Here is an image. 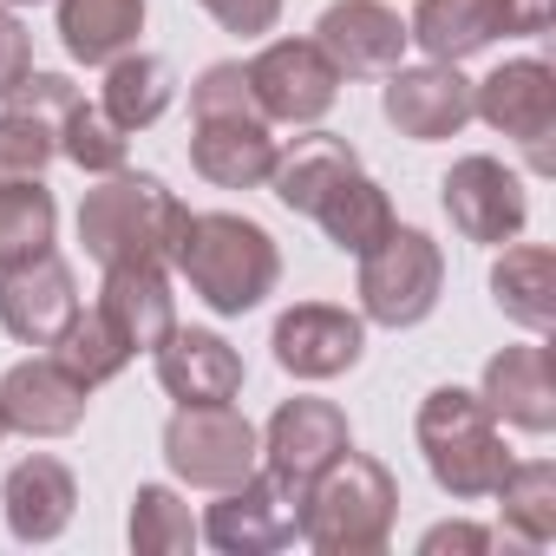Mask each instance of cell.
Returning a JSON list of instances; mask_svg holds the SVG:
<instances>
[{
    "label": "cell",
    "mask_w": 556,
    "mask_h": 556,
    "mask_svg": "<svg viewBox=\"0 0 556 556\" xmlns=\"http://www.w3.org/2000/svg\"><path fill=\"white\" fill-rule=\"evenodd\" d=\"M170 262L190 282V295L223 321L262 308L275 295V282H282V249H275V236L255 216H236V210H190Z\"/></svg>",
    "instance_id": "obj_1"
},
{
    "label": "cell",
    "mask_w": 556,
    "mask_h": 556,
    "mask_svg": "<svg viewBox=\"0 0 556 556\" xmlns=\"http://www.w3.org/2000/svg\"><path fill=\"white\" fill-rule=\"evenodd\" d=\"M190 210L184 197L157 177V170H112L79 197V242L99 268H131V262H157L170 268L177 236H184Z\"/></svg>",
    "instance_id": "obj_2"
},
{
    "label": "cell",
    "mask_w": 556,
    "mask_h": 556,
    "mask_svg": "<svg viewBox=\"0 0 556 556\" xmlns=\"http://www.w3.org/2000/svg\"><path fill=\"white\" fill-rule=\"evenodd\" d=\"M393 517H400V478L354 445L302 491V543L315 556H380L393 543Z\"/></svg>",
    "instance_id": "obj_3"
},
{
    "label": "cell",
    "mask_w": 556,
    "mask_h": 556,
    "mask_svg": "<svg viewBox=\"0 0 556 556\" xmlns=\"http://www.w3.org/2000/svg\"><path fill=\"white\" fill-rule=\"evenodd\" d=\"M419 452H426V471L445 497L458 504H478L497 491V478L510 471V445L491 419V406L471 393V387H432L419 400Z\"/></svg>",
    "instance_id": "obj_4"
},
{
    "label": "cell",
    "mask_w": 556,
    "mask_h": 556,
    "mask_svg": "<svg viewBox=\"0 0 556 556\" xmlns=\"http://www.w3.org/2000/svg\"><path fill=\"white\" fill-rule=\"evenodd\" d=\"M361 262V321L367 328H419L432 308H439V295H445V249L426 236V229H413V223H393V236L387 242H374L367 255H354Z\"/></svg>",
    "instance_id": "obj_5"
},
{
    "label": "cell",
    "mask_w": 556,
    "mask_h": 556,
    "mask_svg": "<svg viewBox=\"0 0 556 556\" xmlns=\"http://www.w3.org/2000/svg\"><path fill=\"white\" fill-rule=\"evenodd\" d=\"M164 465H170L177 484L216 497V491L242 484L262 465V432L229 400H216V406H177L164 419Z\"/></svg>",
    "instance_id": "obj_6"
},
{
    "label": "cell",
    "mask_w": 556,
    "mask_h": 556,
    "mask_svg": "<svg viewBox=\"0 0 556 556\" xmlns=\"http://www.w3.org/2000/svg\"><path fill=\"white\" fill-rule=\"evenodd\" d=\"M197 530H203V543L223 549V556H268V549H289V543H302V491L255 465L242 484L216 491V504L197 517Z\"/></svg>",
    "instance_id": "obj_7"
},
{
    "label": "cell",
    "mask_w": 556,
    "mask_h": 556,
    "mask_svg": "<svg viewBox=\"0 0 556 556\" xmlns=\"http://www.w3.org/2000/svg\"><path fill=\"white\" fill-rule=\"evenodd\" d=\"M341 73L334 60L321 53V40H268L255 60H249V92L262 105L268 125H321L341 99Z\"/></svg>",
    "instance_id": "obj_8"
},
{
    "label": "cell",
    "mask_w": 556,
    "mask_h": 556,
    "mask_svg": "<svg viewBox=\"0 0 556 556\" xmlns=\"http://www.w3.org/2000/svg\"><path fill=\"white\" fill-rule=\"evenodd\" d=\"M471 118H484L497 138L523 144L536 170H549V138H556V66L543 60H504L471 86Z\"/></svg>",
    "instance_id": "obj_9"
},
{
    "label": "cell",
    "mask_w": 556,
    "mask_h": 556,
    "mask_svg": "<svg viewBox=\"0 0 556 556\" xmlns=\"http://www.w3.org/2000/svg\"><path fill=\"white\" fill-rule=\"evenodd\" d=\"M439 197H445L452 229H458L465 242H484V249L517 242L523 223H530V190H523V177H517L504 157H491V151L458 157V164L445 170Z\"/></svg>",
    "instance_id": "obj_10"
},
{
    "label": "cell",
    "mask_w": 556,
    "mask_h": 556,
    "mask_svg": "<svg viewBox=\"0 0 556 556\" xmlns=\"http://www.w3.org/2000/svg\"><path fill=\"white\" fill-rule=\"evenodd\" d=\"M268 348H275V367L295 380H341L367 354V321L354 308H334V302H295L275 315Z\"/></svg>",
    "instance_id": "obj_11"
},
{
    "label": "cell",
    "mask_w": 556,
    "mask_h": 556,
    "mask_svg": "<svg viewBox=\"0 0 556 556\" xmlns=\"http://www.w3.org/2000/svg\"><path fill=\"white\" fill-rule=\"evenodd\" d=\"M348 445H354L348 413L334 400L302 393V400H282L268 413V426H262V471H275L282 484L308 491V478H321Z\"/></svg>",
    "instance_id": "obj_12"
},
{
    "label": "cell",
    "mask_w": 556,
    "mask_h": 556,
    "mask_svg": "<svg viewBox=\"0 0 556 556\" xmlns=\"http://www.w3.org/2000/svg\"><path fill=\"white\" fill-rule=\"evenodd\" d=\"M73 315H79V282H73V262L60 249L0 268V328L21 348H53Z\"/></svg>",
    "instance_id": "obj_13"
},
{
    "label": "cell",
    "mask_w": 556,
    "mask_h": 556,
    "mask_svg": "<svg viewBox=\"0 0 556 556\" xmlns=\"http://www.w3.org/2000/svg\"><path fill=\"white\" fill-rule=\"evenodd\" d=\"M380 112L400 138L413 144H439V138H458L471 125V79L445 60H426V66H393L387 73V92H380Z\"/></svg>",
    "instance_id": "obj_14"
},
{
    "label": "cell",
    "mask_w": 556,
    "mask_h": 556,
    "mask_svg": "<svg viewBox=\"0 0 556 556\" xmlns=\"http://www.w3.org/2000/svg\"><path fill=\"white\" fill-rule=\"evenodd\" d=\"M315 40L341 79H387L393 66H406V47H413L406 14L387 8V0H334L315 21Z\"/></svg>",
    "instance_id": "obj_15"
},
{
    "label": "cell",
    "mask_w": 556,
    "mask_h": 556,
    "mask_svg": "<svg viewBox=\"0 0 556 556\" xmlns=\"http://www.w3.org/2000/svg\"><path fill=\"white\" fill-rule=\"evenodd\" d=\"M86 406H92V387H79L53 354L14 361L0 374V419L21 439H73L86 426Z\"/></svg>",
    "instance_id": "obj_16"
},
{
    "label": "cell",
    "mask_w": 556,
    "mask_h": 556,
    "mask_svg": "<svg viewBox=\"0 0 556 556\" xmlns=\"http://www.w3.org/2000/svg\"><path fill=\"white\" fill-rule=\"evenodd\" d=\"M73 510H79V478L53 452H34V458H21L8 478H0V517H8L14 543H53V536H66Z\"/></svg>",
    "instance_id": "obj_17"
},
{
    "label": "cell",
    "mask_w": 556,
    "mask_h": 556,
    "mask_svg": "<svg viewBox=\"0 0 556 556\" xmlns=\"http://www.w3.org/2000/svg\"><path fill=\"white\" fill-rule=\"evenodd\" d=\"M157 387L177 400V406H216V400H236L242 393V354L216 334V328H170L157 348Z\"/></svg>",
    "instance_id": "obj_18"
},
{
    "label": "cell",
    "mask_w": 556,
    "mask_h": 556,
    "mask_svg": "<svg viewBox=\"0 0 556 556\" xmlns=\"http://www.w3.org/2000/svg\"><path fill=\"white\" fill-rule=\"evenodd\" d=\"M478 400L491 406L497 426H517V432H556V374H549V348L543 341H517L504 354L484 361V380H478Z\"/></svg>",
    "instance_id": "obj_19"
},
{
    "label": "cell",
    "mask_w": 556,
    "mask_h": 556,
    "mask_svg": "<svg viewBox=\"0 0 556 556\" xmlns=\"http://www.w3.org/2000/svg\"><path fill=\"white\" fill-rule=\"evenodd\" d=\"M282 138L268 131V118H197L190 125V170L216 190H262Z\"/></svg>",
    "instance_id": "obj_20"
},
{
    "label": "cell",
    "mask_w": 556,
    "mask_h": 556,
    "mask_svg": "<svg viewBox=\"0 0 556 556\" xmlns=\"http://www.w3.org/2000/svg\"><path fill=\"white\" fill-rule=\"evenodd\" d=\"M406 34H413V47L426 60L465 66L491 40H510L517 14H510V0H419V8L406 14Z\"/></svg>",
    "instance_id": "obj_21"
},
{
    "label": "cell",
    "mask_w": 556,
    "mask_h": 556,
    "mask_svg": "<svg viewBox=\"0 0 556 556\" xmlns=\"http://www.w3.org/2000/svg\"><path fill=\"white\" fill-rule=\"evenodd\" d=\"M99 308H105V315H112V328L131 341V354H151V348L177 328V295H170V275H164L157 262L105 268Z\"/></svg>",
    "instance_id": "obj_22"
},
{
    "label": "cell",
    "mask_w": 556,
    "mask_h": 556,
    "mask_svg": "<svg viewBox=\"0 0 556 556\" xmlns=\"http://www.w3.org/2000/svg\"><path fill=\"white\" fill-rule=\"evenodd\" d=\"M491 302L523 334H549L556 328V255L543 242H504V255L491 262Z\"/></svg>",
    "instance_id": "obj_23"
},
{
    "label": "cell",
    "mask_w": 556,
    "mask_h": 556,
    "mask_svg": "<svg viewBox=\"0 0 556 556\" xmlns=\"http://www.w3.org/2000/svg\"><path fill=\"white\" fill-rule=\"evenodd\" d=\"M348 170H361V151L348 138H334V131H308L295 144H282V157H275V170H268V190H275V203H282V210L315 216V203Z\"/></svg>",
    "instance_id": "obj_24"
},
{
    "label": "cell",
    "mask_w": 556,
    "mask_h": 556,
    "mask_svg": "<svg viewBox=\"0 0 556 556\" xmlns=\"http://www.w3.org/2000/svg\"><path fill=\"white\" fill-rule=\"evenodd\" d=\"M53 14H60V47L79 66H112L144 34V0H53Z\"/></svg>",
    "instance_id": "obj_25"
},
{
    "label": "cell",
    "mask_w": 556,
    "mask_h": 556,
    "mask_svg": "<svg viewBox=\"0 0 556 556\" xmlns=\"http://www.w3.org/2000/svg\"><path fill=\"white\" fill-rule=\"evenodd\" d=\"M315 223H321V236L341 249V255H367L374 242H387L393 236V197L367 177V170H348L321 203H315Z\"/></svg>",
    "instance_id": "obj_26"
},
{
    "label": "cell",
    "mask_w": 556,
    "mask_h": 556,
    "mask_svg": "<svg viewBox=\"0 0 556 556\" xmlns=\"http://www.w3.org/2000/svg\"><path fill=\"white\" fill-rule=\"evenodd\" d=\"M170 99H177V79H170V66L157 60V53H118L112 66H105V92H99V112L118 125V131H151L164 112H170Z\"/></svg>",
    "instance_id": "obj_27"
},
{
    "label": "cell",
    "mask_w": 556,
    "mask_h": 556,
    "mask_svg": "<svg viewBox=\"0 0 556 556\" xmlns=\"http://www.w3.org/2000/svg\"><path fill=\"white\" fill-rule=\"evenodd\" d=\"M497 510H504V530L530 549H549L556 543V465L549 458H510V471L497 478Z\"/></svg>",
    "instance_id": "obj_28"
},
{
    "label": "cell",
    "mask_w": 556,
    "mask_h": 556,
    "mask_svg": "<svg viewBox=\"0 0 556 556\" xmlns=\"http://www.w3.org/2000/svg\"><path fill=\"white\" fill-rule=\"evenodd\" d=\"M53 361L79 380V387H105V380H118L125 367H131V341L112 328V315L105 308H79L66 328H60V341H53Z\"/></svg>",
    "instance_id": "obj_29"
},
{
    "label": "cell",
    "mask_w": 556,
    "mask_h": 556,
    "mask_svg": "<svg viewBox=\"0 0 556 556\" xmlns=\"http://www.w3.org/2000/svg\"><path fill=\"white\" fill-rule=\"evenodd\" d=\"M125 536H131L138 556H190L203 543V530H197V517H190V504H184L177 484H138Z\"/></svg>",
    "instance_id": "obj_30"
},
{
    "label": "cell",
    "mask_w": 556,
    "mask_h": 556,
    "mask_svg": "<svg viewBox=\"0 0 556 556\" xmlns=\"http://www.w3.org/2000/svg\"><path fill=\"white\" fill-rule=\"evenodd\" d=\"M60 236V203L40 177L0 184V268H14L27 255H47Z\"/></svg>",
    "instance_id": "obj_31"
},
{
    "label": "cell",
    "mask_w": 556,
    "mask_h": 556,
    "mask_svg": "<svg viewBox=\"0 0 556 556\" xmlns=\"http://www.w3.org/2000/svg\"><path fill=\"white\" fill-rule=\"evenodd\" d=\"M60 157H73L86 177H112L131 164V131H118L92 99H73V112L60 118Z\"/></svg>",
    "instance_id": "obj_32"
},
{
    "label": "cell",
    "mask_w": 556,
    "mask_h": 556,
    "mask_svg": "<svg viewBox=\"0 0 556 556\" xmlns=\"http://www.w3.org/2000/svg\"><path fill=\"white\" fill-rule=\"evenodd\" d=\"M60 157V131L21 105L0 112V184H21V177H40L47 164Z\"/></svg>",
    "instance_id": "obj_33"
},
{
    "label": "cell",
    "mask_w": 556,
    "mask_h": 556,
    "mask_svg": "<svg viewBox=\"0 0 556 556\" xmlns=\"http://www.w3.org/2000/svg\"><path fill=\"white\" fill-rule=\"evenodd\" d=\"M190 118H262V105L249 92V66L242 60L203 66L197 86H190Z\"/></svg>",
    "instance_id": "obj_34"
},
{
    "label": "cell",
    "mask_w": 556,
    "mask_h": 556,
    "mask_svg": "<svg viewBox=\"0 0 556 556\" xmlns=\"http://www.w3.org/2000/svg\"><path fill=\"white\" fill-rule=\"evenodd\" d=\"M197 8L223 27V34H242V40H262L282 21V0H197Z\"/></svg>",
    "instance_id": "obj_35"
},
{
    "label": "cell",
    "mask_w": 556,
    "mask_h": 556,
    "mask_svg": "<svg viewBox=\"0 0 556 556\" xmlns=\"http://www.w3.org/2000/svg\"><path fill=\"white\" fill-rule=\"evenodd\" d=\"M27 73H34V34L21 27L14 8H0V99H8Z\"/></svg>",
    "instance_id": "obj_36"
},
{
    "label": "cell",
    "mask_w": 556,
    "mask_h": 556,
    "mask_svg": "<svg viewBox=\"0 0 556 556\" xmlns=\"http://www.w3.org/2000/svg\"><path fill=\"white\" fill-rule=\"evenodd\" d=\"M491 543H497V536H491L484 523H465V517H458V523H432V530L419 536V556H484Z\"/></svg>",
    "instance_id": "obj_37"
},
{
    "label": "cell",
    "mask_w": 556,
    "mask_h": 556,
    "mask_svg": "<svg viewBox=\"0 0 556 556\" xmlns=\"http://www.w3.org/2000/svg\"><path fill=\"white\" fill-rule=\"evenodd\" d=\"M510 14H517V34H543L556 21V0H510Z\"/></svg>",
    "instance_id": "obj_38"
},
{
    "label": "cell",
    "mask_w": 556,
    "mask_h": 556,
    "mask_svg": "<svg viewBox=\"0 0 556 556\" xmlns=\"http://www.w3.org/2000/svg\"><path fill=\"white\" fill-rule=\"evenodd\" d=\"M0 8H40V0H0Z\"/></svg>",
    "instance_id": "obj_39"
},
{
    "label": "cell",
    "mask_w": 556,
    "mask_h": 556,
    "mask_svg": "<svg viewBox=\"0 0 556 556\" xmlns=\"http://www.w3.org/2000/svg\"><path fill=\"white\" fill-rule=\"evenodd\" d=\"M0 439H8V419H0Z\"/></svg>",
    "instance_id": "obj_40"
}]
</instances>
